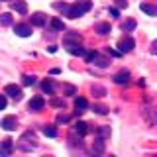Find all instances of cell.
<instances>
[{
	"label": "cell",
	"mask_w": 157,
	"mask_h": 157,
	"mask_svg": "<svg viewBox=\"0 0 157 157\" xmlns=\"http://www.w3.org/2000/svg\"><path fill=\"white\" fill-rule=\"evenodd\" d=\"M90 8H92V2H90V0H78L77 4H73V6L67 8L65 16H69V18H78V16H82L85 12H88Z\"/></svg>",
	"instance_id": "cell-1"
},
{
	"label": "cell",
	"mask_w": 157,
	"mask_h": 157,
	"mask_svg": "<svg viewBox=\"0 0 157 157\" xmlns=\"http://www.w3.org/2000/svg\"><path fill=\"white\" fill-rule=\"evenodd\" d=\"M134 45H136V41L132 37H124V39L118 41V51L120 53H130L132 49H134Z\"/></svg>",
	"instance_id": "cell-2"
},
{
	"label": "cell",
	"mask_w": 157,
	"mask_h": 157,
	"mask_svg": "<svg viewBox=\"0 0 157 157\" xmlns=\"http://www.w3.org/2000/svg\"><path fill=\"white\" fill-rule=\"evenodd\" d=\"M0 124H2L4 130L12 132V130H16V128H18V118H16V116H4Z\"/></svg>",
	"instance_id": "cell-3"
},
{
	"label": "cell",
	"mask_w": 157,
	"mask_h": 157,
	"mask_svg": "<svg viewBox=\"0 0 157 157\" xmlns=\"http://www.w3.org/2000/svg\"><path fill=\"white\" fill-rule=\"evenodd\" d=\"M4 92H6L10 98H14V100H20V98H22V88H20L18 85H8L6 88H4Z\"/></svg>",
	"instance_id": "cell-4"
},
{
	"label": "cell",
	"mask_w": 157,
	"mask_h": 157,
	"mask_svg": "<svg viewBox=\"0 0 157 157\" xmlns=\"http://www.w3.org/2000/svg\"><path fill=\"white\" fill-rule=\"evenodd\" d=\"M112 81L116 82V85H126L128 81H130V71H120V73H116L114 77H112Z\"/></svg>",
	"instance_id": "cell-5"
},
{
	"label": "cell",
	"mask_w": 157,
	"mask_h": 157,
	"mask_svg": "<svg viewBox=\"0 0 157 157\" xmlns=\"http://www.w3.org/2000/svg\"><path fill=\"white\" fill-rule=\"evenodd\" d=\"M14 29H16V33L20 37H29V36H32V28L26 26V24H16Z\"/></svg>",
	"instance_id": "cell-6"
},
{
	"label": "cell",
	"mask_w": 157,
	"mask_h": 157,
	"mask_svg": "<svg viewBox=\"0 0 157 157\" xmlns=\"http://www.w3.org/2000/svg\"><path fill=\"white\" fill-rule=\"evenodd\" d=\"M43 104H45V102H43L41 96H33L32 100H29V110L37 112V110H41V108H43Z\"/></svg>",
	"instance_id": "cell-7"
},
{
	"label": "cell",
	"mask_w": 157,
	"mask_h": 157,
	"mask_svg": "<svg viewBox=\"0 0 157 157\" xmlns=\"http://www.w3.org/2000/svg\"><path fill=\"white\" fill-rule=\"evenodd\" d=\"M67 47V51L71 53V55H85V47L81 45V43H73V45H65Z\"/></svg>",
	"instance_id": "cell-8"
},
{
	"label": "cell",
	"mask_w": 157,
	"mask_h": 157,
	"mask_svg": "<svg viewBox=\"0 0 157 157\" xmlns=\"http://www.w3.org/2000/svg\"><path fill=\"white\" fill-rule=\"evenodd\" d=\"M12 149H14L12 140H4L2 144H0V155H10V153H12Z\"/></svg>",
	"instance_id": "cell-9"
},
{
	"label": "cell",
	"mask_w": 157,
	"mask_h": 157,
	"mask_svg": "<svg viewBox=\"0 0 157 157\" xmlns=\"http://www.w3.org/2000/svg\"><path fill=\"white\" fill-rule=\"evenodd\" d=\"M65 45H73V43H81V36L75 32H67V36H65Z\"/></svg>",
	"instance_id": "cell-10"
},
{
	"label": "cell",
	"mask_w": 157,
	"mask_h": 157,
	"mask_svg": "<svg viewBox=\"0 0 157 157\" xmlns=\"http://www.w3.org/2000/svg\"><path fill=\"white\" fill-rule=\"evenodd\" d=\"M86 108H88V102L85 100V98H81V96L75 98V112H77V114H82Z\"/></svg>",
	"instance_id": "cell-11"
},
{
	"label": "cell",
	"mask_w": 157,
	"mask_h": 157,
	"mask_svg": "<svg viewBox=\"0 0 157 157\" xmlns=\"http://www.w3.org/2000/svg\"><path fill=\"white\" fill-rule=\"evenodd\" d=\"M110 32H112L110 24H106V22H100V24H96V33H98V36H108Z\"/></svg>",
	"instance_id": "cell-12"
},
{
	"label": "cell",
	"mask_w": 157,
	"mask_h": 157,
	"mask_svg": "<svg viewBox=\"0 0 157 157\" xmlns=\"http://www.w3.org/2000/svg\"><path fill=\"white\" fill-rule=\"evenodd\" d=\"M29 22H32L33 26H43V24H45V14H41V12H36L32 18H29Z\"/></svg>",
	"instance_id": "cell-13"
},
{
	"label": "cell",
	"mask_w": 157,
	"mask_h": 157,
	"mask_svg": "<svg viewBox=\"0 0 157 157\" xmlns=\"http://www.w3.org/2000/svg\"><path fill=\"white\" fill-rule=\"evenodd\" d=\"M12 8L16 10V12H20V14H26L28 12V4L24 2V0H14V2H12Z\"/></svg>",
	"instance_id": "cell-14"
},
{
	"label": "cell",
	"mask_w": 157,
	"mask_h": 157,
	"mask_svg": "<svg viewBox=\"0 0 157 157\" xmlns=\"http://www.w3.org/2000/svg\"><path fill=\"white\" fill-rule=\"evenodd\" d=\"M92 63H94L96 67H100V69H106V67H108V63H110V61H108L106 57H102V55H98V53H96V57L92 59Z\"/></svg>",
	"instance_id": "cell-15"
},
{
	"label": "cell",
	"mask_w": 157,
	"mask_h": 157,
	"mask_svg": "<svg viewBox=\"0 0 157 157\" xmlns=\"http://www.w3.org/2000/svg\"><path fill=\"white\" fill-rule=\"evenodd\" d=\"M41 90L45 92V94H53V90H55V85H53L51 81H43V82H41Z\"/></svg>",
	"instance_id": "cell-16"
},
{
	"label": "cell",
	"mask_w": 157,
	"mask_h": 157,
	"mask_svg": "<svg viewBox=\"0 0 157 157\" xmlns=\"http://www.w3.org/2000/svg\"><path fill=\"white\" fill-rule=\"evenodd\" d=\"M75 132L78 136H85L88 132V124H85V122H77V124H75Z\"/></svg>",
	"instance_id": "cell-17"
},
{
	"label": "cell",
	"mask_w": 157,
	"mask_h": 157,
	"mask_svg": "<svg viewBox=\"0 0 157 157\" xmlns=\"http://www.w3.org/2000/svg\"><path fill=\"white\" fill-rule=\"evenodd\" d=\"M141 12H145V14H149V16H155L157 14V8L155 6H151V4H141Z\"/></svg>",
	"instance_id": "cell-18"
},
{
	"label": "cell",
	"mask_w": 157,
	"mask_h": 157,
	"mask_svg": "<svg viewBox=\"0 0 157 157\" xmlns=\"http://www.w3.org/2000/svg\"><path fill=\"white\" fill-rule=\"evenodd\" d=\"M49 26H51V29H55V32H57V29H59V32H61V29H65V26H63V22L59 18H53L51 22H49Z\"/></svg>",
	"instance_id": "cell-19"
},
{
	"label": "cell",
	"mask_w": 157,
	"mask_h": 157,
	"mask_svg": "<svg viewBox=\"0 0 157 157\" xmlns=\"http://www.w3.org/2000/svg\"><path fill=\"white\" fill-rule=\"evenodd\" d=\"M43 134H45L47 137H55L57 136V128L55 126H45L43 128Z\"/></svg>",
	"instance_id": "cell-20"
},
{
	"label": "cell",
	"mask_w": 157,
	"mask_h": 157,
	"mask_svg": "<svg viewBox=\"0 0 157 157\" xmlns=\"http://www.w3.org/2000/svg\"><path fill=\"white\" fill-rule=\"evenodd\" d=\"M108 136H110V128L108 126H102L96 130V137H108Z\"/></svg>",
	"instance_id": "cell-21"
},
{
	"label": "cell",
	"mask_w": 157,
	"mask_h": 157,
	"mask_svg": "<svg viewBox=\"0 0 157 157\" xmlns=\"http://www.w3.org/2000/svg\"><path fill=\"white\" fill-rule=\"evenodd\" d=\"M0 24H2V26H10V24H12V14L10 12L2 14V16H0Z\"/></svg>",
	"instance_id": "cell-22"
},
{
	"label": "cell",
	"mask_w": 157,
	"mask_h": 157,
	"mask_svg": "<svg viewBox=\"0 0 157 157\" xmlns=\"http://www.w3.org/2000/svg\"><path fill=\"white\" fill-rule=\"evenodd\" d=\"M134 28H136V20H126V22L122 24V29H124V32H132Z\"/></svg>",
	"instance_id": "cell-23"
},
{
	"label": "cell",
	"mask_w": 157,
	"mask_h": 157,
	"mask_svg": "<svg viewBox=\"0 0 157 157\" xmlns=\"http://www.w3.org/2000/svg\"><path fill=\"white\" fill-rule=\"evenodd\" d=\"M92 110H94L96 114H102V116L108 114V108H106L104 104H94V106H92Z\"/></svg>",
	"instance_id": "cell-24"
},
{
	"label": "cell",
	"mask_w": 157,
	"mask_h": 157,
	"mask_svg": "<svg viewBox=\"0 0 157 157\" xmlns=\"http://www.w3.org/2000/svg\"><path fill=\"white\" fill-rule=\"evenodd\" d=\"M92 94H94L96 98H100V96H104L106 94V90L102 86H92Z\"/></svg>",
	"instance_id": "cell-25"
},
{
	"label": "cell",
	"mask_w": 157,
	"mask_h": 157,
	"mask_svg": "<svg viewBox=\"0 0 157 157\" xmlns=\"http://www.w3.org/2000/svg\"><path fill=\"white\" fill-rule=\"evenodd\" d=\"M33 82H36V77L33 75H24V85L26 86H32Z\"/></svg>",
	"instance_id": "cell-26"
},
{
	"label": "cell",
	"mask_w": 157,
	"mask_h": 157,
	"mask_svg": "<svg viewBox=\"0 0 157 157\" xmlns=\"http://www.w3.org/2000/svg\"><path fill=\"white\" fill-rule=\"evenodd\" d=\"M94 151H104V144H102V137H96V141H94Z\"/></svg>",
	"instance_id": "cell-27"
},
{
	"label": "cell",
	"mask_w": 157,
	"mask_h": 157,
	"mask_svg": "<svg viewBox=\"0 0 157 157\" xmlns=\"http://www.w3.org/2000/svg\"><path fill=\"white\" fill-rule=\"evenodd\" d=\"M94 57H96V51H88V53H85V59H86L88 63H92V59H94Z\"/></svg>",
	"instance_id": "cell-28"
},
{
	"label": "cell",
	"mask_w": 157,
	"mask_h": 157,
	"mask_svg": "<svg viewBox=\"0 0 157 157\" xmlns=\"http://www.w3.org/2000/svg\"><path fill=\"white\" fill-rule=\"evenodd\" d=\"M110 16L112 18H120V8H110Z\"/></svg>",
	"instance_id": "cell-29"
},
{
	"label": "cell",
	"mask_w": 157,
	"mask_h": 157,
	"mask_svg": "<svg viewBox=\"0 0 157 157\" xmlns=\"http://www.w3.org/2000/svg\"><path fill=\"white\" fill-rule=\"evenodd\" d=\"M65 92H67V94H73V92H75V86H71V85H65Z\"/></svg>",
	"instance_id": "cell-30"
},
{
	"label": "cell",
	"mask_w": 157,
	"mask_h": 157,
	"mask_svg": "<svg viewBox=\"0 0 157 157\" xmlns=\"http://www.w3.org/2000/svg\"><path fill=\"white\" fill-rule=\"evenodd\" d=\"M51 104H53V106H63V100H59V98H53Z\"/></svg>",
	"instance_id": "cell-31"
},
{
	"label": "cell",
	"mask_w": 157,
	"mask_h": 157,
	"mask_svg": "<svg viewBox=\"0 0 157 157\" xmlns=\"http://www.w3.org/2000/svg\"><path fill=\"white\" fill-rule=\"evenodd\" d=\"M4 108H6V98L0 96V110H4Z\"/></svg>",
	"instance_id": "cell-32"
},
{
	"label": "cell",
	"mask_w": 157,
	"mask_h": 157,
	"mask_svg": "<svg viewBox=\"0 0 157 157\" xmlns=\"http://www.w3.org/2000/svg\"><path fill=\"white\" fill-rule=\"evenodd\" d=\"M151 53H153V55H157V39L151 43Z\"/></svg>",
	"instance_id": "cell-33"
},
{
	"label": "cell",
	"mask_w": 157,
	"mask_h": 157,
	"mask_svg": "<svg viewBox=\"0 0 157 157\" xmlns=\"http://www.w3.org/2000/svg\"><path fill=\"white\" fill-rule=\"evenodd\" d=\"M126 6H128L126 0H118V8H126Z\"/></svg>",
	"instance_id": "cell-34"
},
{
	"label": "cell",
	"mask_w": 157,
	"mask_h": 157,
	"mask_svg": "<svg viewBox=\"0 0 157 157\" xmlns=\"http://www.w3.org/2000/svg\"><path fill=\"white\" fill-rule=\"evenodd\" d=\"M47 51H49V53H55V51H57V47H55V45H49V47H47Z\"/></svg>",
	"instance_id": "cell-35"
},
{
	"label": "cell",
	"mask_w": 157,
	"mask_h": 157,
	"mask_svg": "<svg viewBox=\"0 0 157 157\" xmlns=\"http://www.w3.org/2000/svg\"><path fill=\"white\" fill-rule=\"evenodd\" d=\"M57 120H59V122H69V116H59Z\"/></svg>",
	"instance_id": "cell-36"
}]
</instances>
